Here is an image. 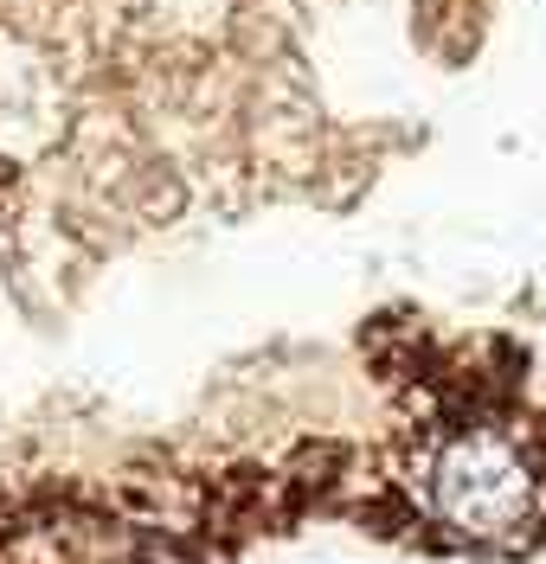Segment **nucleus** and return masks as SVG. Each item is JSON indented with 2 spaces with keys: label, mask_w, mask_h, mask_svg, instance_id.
<instances>
[{
  "label": "nucleus",
  "mask_w": 546,
  "mask_h": 564,
  "mask_svg": "<svg viewBox=\"0 0 546 564\" xmlns=\"http://www.w3.org/2000/svg\"><path fill=\"white\" fill-rule=\"evenodd\" d=\"M425 507L443 532L470 545H521L546 520V468L527 436L502 423L450 430L425 462Z\"/></svg>",
  "instance_id": "f257e3e1"
}]
</instances>
